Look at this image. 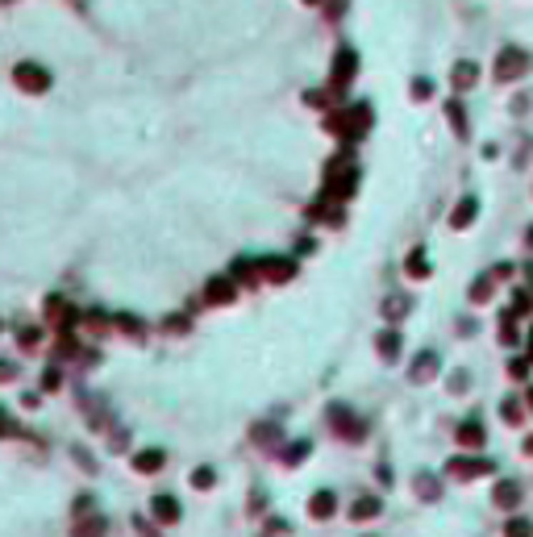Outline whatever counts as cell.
Masks as SVG:
<instances>
[{"instance_id": "obj_2", "label": "cell", "mask_w": 533, "mask_h": 537, "mask_svg": "<svg viewBox=\"0 0 533 537\" xmlns=\"http://www.w3.org/2000/svg\"><path fill=\"white\" fill-rule=\"evenodd\" d=\"M17 79L25 88H46V71H38V67H17Z\"/></svg>"}, {"instance_id": "obj_1", "label": "cell", "mask_w": 533, "mask_h": 537, "mask_svg": "<svg viewBox=\"0 0 533 537\" xmlns=\"http://www.w3.org/2000/svg\"><path fill=\"white\" fill-rule=\"evenodd\" d=\"M517 71H525V54H521V50H509V54L496 63V75L509 79V75H517Z\"/></svg>"}]
</instances>
